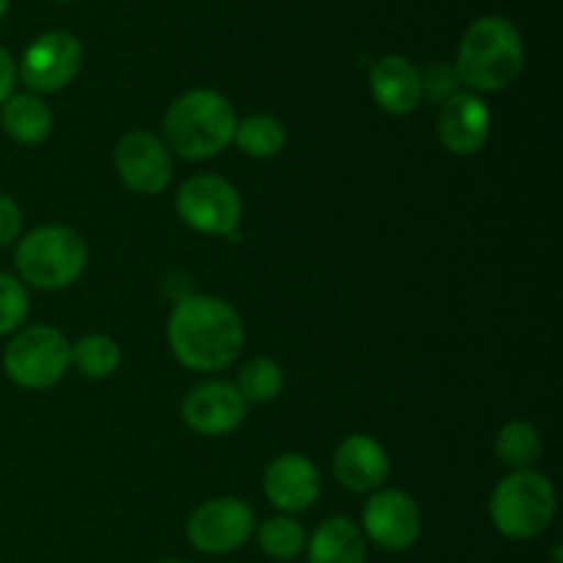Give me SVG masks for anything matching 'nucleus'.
<instances>
[{"instance_id":"obj_1","label":"nucleus","mask_w":563,"mask_h":563,"mask_svg":"<svg viewBox=\"0 0 563 563\" xmlns=\"http://www.w3.org/2000/svg\"><path fill=\"white\" fill-rule=\"evenodd\" d=\"M168 344L181 366L192 372H220L240 357L245 324L234 306L220 297L192 295L170 311Z\"/></svg>"},{"instance_id":"obj_2","label":"nucleus","mask_w":563,"mask_h":563,"mask_svg":"<svg viewBox=\"0 0 563 563\" xmlns=\"http://www.w3.org/2000/svg\"><path fill=\"white\" fill-rule=\"evenodd\" d=\"M462 86L473 93L504 91L526 69V44L506 16H482L465 31L454 64Z\"/></svg>"},{"instance_id":"obj_3","label":"nucleus","mask_w":563,"mask_h":563,"mask_svg":"<svg viewBox=\"0 0 563 563\" xmlns=\"http://www.w3.org/2000/svg\"><path fill=\"white\" fill-rule=\"evenodd\" d=\"M234 108L212 88H192L176 97L163 119L165 146L192 163L225 152L234 143Z\"/></svg>"},{"instance_id":"obj_4","label":"nucleus","mask_w":563,"mask_h":563,"mask_svg":"<svg viewBox=\"0 0 563 563\" xmlns=\"http://www.w3.org/2000/svg\"><path fill=\"white\" fill-rule=\"evenodd\" d=\"M559 495L553 482L537 471H515L495 487L489 498V520L515 542L537 539L553 526Z\"/></svg>"},{"instance_id":"obj_5","label":"nucleus","mask_w":563,"mask_h":563,"mask_svg":"<svg viewBox=\"0 0 563 563\" xmlns=\"http://www.w3.org/2000/svg\"><path fill=\"white\" fill-rule=\"evenodd\" d=\"M16 273L42 291H58L75 284L88 264V247L66 225H42L16 245Z\"/></svg>"},{"instance_id":"obj_6","label":"nucleus","mask_w":563,"mask_h":563,"mask_svg":"<svg viewBox=\"0 0 563 563\" xmlns=\"http://www.w3.org/2000/svg\"><path fill=\"white\" fill-rule=\"evenodd\" d=\"M11 383L27 390H44L58 385L71 366V344L49 324H31L16 330L3 355Z\"/></svg>"},{"instance_id":"obj_7","label":"nucleus","mask_w":563,"mask_h":563,"mask_svg":"<svg viewBox=\"0 0 563 563\" xmlns=\"http://www.w3.org/2000/svg\"><path fill=\"white\" fill-rule=\"evenodd\" d=\"M176 212L198 234L234 236L242 223V198L223 176L198 174L176 192Z\"/></svg>"},{"instance_id":"obj_8","label":"nucleus","mask_w":563,"mask_h":563,"mask_svg":"<svg viewBox=\"0 0 563 563\" xmlns=\"http://www.w3.org/2000/svg\"><path fill=\"white\" fill-rule=\"evenodd\" d=\"M256 533V515L242 498H212L187 520V539L203 555H229Z\"/></svg>"},{"instance_id":"obj_9","label":"nucleus","mask_w":563,"mask_h":563,"mask_svg":"<svg viewBox=\"0 0 563 563\" xmlns=\"http://www.w3.org/2000/svg\"><path fill=\"white\" fill-rule=\"evenodd\" d=\"M82 66V42L69 31H47L33 38L20 58L16 75L31 91L53 93L69 86Z\"/></svg>"},{"instance_id":"obj_10","label":"nucleus","mask_w":563,"mask_h":563,"mask_svg":"<svg viewBox=\"0 0 563 563\" xmlns=\"http://www.w3.org/2000/svg\"><path fill=\"white\" fill-rule=\"evenodd\" d=\"M361 531L379 550L405 553L421 537V509L401 489H383L363 506Z\"/></svg>"},{"instance_id":"obj_11","label":"nucleus","mask_w":563,"mask_h":563,"mask_svg":"<svg viewBox=\"0 0 563 563\" xmlns=\"http://www.w3.org/2000/svg\"><path fill=\"white\" fill-rule=\"evenodd\" d=\"M119 179L137 196H159L174 176V159L163 137L154 132H126L115 146Z\"/></svg>"},{"instance_id":"obj_12","label":"nucleus","mask_w":563,"mask_h":563,"mask_svg":"<svg viewBox=\"0 0 563 563\" xmlns=\"http://www.w3.org/2000/svg\"><path fill=\"white\" fill-rule=\"evenodd\" d=\"M247 416V401L236 390V385L209 379L196 385L181 401V418L187 427L203 438H223L240 429Z\"/></svg>"},{"instance_id":"obj_13","label":"nucleus","mask_w":563,"mask_h":563,"mask_svg":"<svg viewBox=\"0 0 563 563\" xmlns=\"http://www.w3.org/2000/svg\"><path fill=\"white\" fill-rule=\"evenodd\" d=\"M493 130V113L487 102L473 91H456L440 108L438 135L440 143L456 157H471L484 148Z\"/></svg>"},{"instance_id":"obj_14","label":"nucleus","mask_w":563,"mask_h":563,"mask_svg":"<svg viewBox=\"0 0 563 563\" xmlns=\"http://www.w3.org/2000/svg\"><path fill=\"white\" fill-rule=\"evenodd\" d=\"M264 495L286 515L308 511L322 495V476L317 465L302 454H284L264 471Z\"/></svg>"},{"instance_id":"obj_15","label":"nucleus","mask_w":563,"mask_h":563,"mask_svg":"<svg viewBox=\"0 0 563 563\" xmlns=\"http://www.w3.org/2000/svg\"><path fill=\"white\" fill-rule=\"evenodd\" d=\"M333 473L350 493H374L390 473L388 451L368 434H352L335 449Z\"/></svg>"},{"instance_id":"obj_16","label":"nucleus","mask_w":563,"mask_h":563,"mask_svg":"<svg viewBox=\"0 0 563 563\" xmlns=\"http://www.w3.org/2000/svg\"><path fill=\"white\" fill-rule=\"evenodd\" d=\"M372 97L385 113L407 115L421 104V69L405 55H385L374 64Z\"/></svg>"},{"instance_id":"obj_17","label":"nucleus","mask_w":563,"mask_h":563,"mask_svg":"<svg viewBox=\"0 0 563 563\" xmlns=\"http://www.w3.org/2000/svg\"><path fill=\"white\" fill-rule=\"evenodd\" d=\"M308 563H366V537L350 517H330L306 542Z\"/></svg>"},{"instance_id":"obj_18","label":"nucleus","mask_w":563,"mask_h":563,"mask_svg":"<svg viewBox=\"0 0 563 563\" xmlns=\"http://www.w3.org/2000/svg\"><path fill=\"white\" fill-rule=\"evenodd\" d=\"M0 124L11 141L36 146L47 141L53 132V110L36 93H11L0 104Z\"/></svg>"},{"instance_id":"obj_19","label":"nucleus","mask_w":563,"mask_h":563,"mask_svg":"<svg viewBox=\"0 0 563 563\" xmlns=\"http://www.w3.org/2000/svg\"><path fill=\"white\" fill-rule=\"evenodd\" d=\"M495 454L511 471H531L533 462L542 456V434L528 421L504 423L495 438Z\"/></svg>"},{"instance_id":"obj_20","label":"nucleus","mask_w":563,"mask_h":563,"mask_svg":"<svg viewBox=\"0 0 563 563\" xmlns=\"http://www.w3.org/2000/svg\"><path fill=\"white\" fill-rule=\"evenodd\" d=\"M234 141L247 157L269 159L284 152L286 126L278 119H273V115H247V119L236 121Z\"/></svg>"},{"instance_id":"obj_21","label":"nucleus","mask_w":563,"mask_h":563,"mask_svg":"<svg viewBox=\"0 0 563 563\" xmlns=\"http://www.w3.org/2000/svg\"><path fill=\"white\" fill-rule=\"evenodd\" d=\"M71 366L88 379H108L121 366V346L110 335L91 333L71 346Z\"/></svg>"},{"instance_id":"obj_22","label":"nucleus","mask_w":563,"mask_h":563,"mask_svg":"<svg viewBox=\"0 0 563 563\" xmlns=\"http://www.w3.org/2000/svg\"><path fill=\"white\" fill-rule=\"evenodd\" d=\"M256 542L262 553L273 561H295L306 550L308 537L300 522H295L291 517H273L258 526Z\"/></svg>"},{"instance_id":"obj_23","label":"nucleus","mask_w":563,"mask_h":563,"mask_svg":"<svg viewBox=\"0 0 563 563\" xmlns=\"http://www.w3.org/2000/svg\"><path fill=\"white\" fill-rule=\"evenodd\" d=\"M236 390L247 405H267L275 401L284 390V368L273 361V357H256L247 363L236 379Z\"/></svg>"},{"instance_id":"obj_24","label":"nucleus","mask_w":563,"mask_h":563,"mask_svg":"<svg viewBox=\"0 0 563 563\" xmlns=\"http://www.w3.org/2000/svg\"><path fill=\"white\" fill-rule=\"evenodd\" d=\"M27 308H31V297L22 280L0 273V335H14L25 322Z\"/></svg>"},{"instance_id":"obj_25","label":"nucleus","mask_w":563,"mask_h":563,"mask_svg":"<svg viewBox=\"0 0 563 563\" xmlns=\"http://www.w3.org/2000/svg\"><path fill=\"white\" fill-rule=\"evenodd\" d=\"M460 75H456L454 64H432L427 71H421V93L429 102H440L454 97L460 91Z\"/></svg>"},{"instance_id":"obj_26","label":"nucleus","mask_w":563,"mask_h":563,"mask_svg":"<svg viewBox=\"0 0 563 563\" xmlns=\"http://www.w3.org/2000/svg\"><path fill=\"white\" fill-rule=\"evenodd\" d=\"M22 231V212L14 198L0 196V247L11 245Z\"/></svg>"},{"instance_id":"obj_27","label":"nucleus","mask_w":563,"mask_h":563,"mask_svg":"<svg viewBox=\"0 0 563 563\" xmlns=\"http://www.w3.org/2000/svg\"><path fill=\"white\" fill-rule=\"evenodd\" d=\"M14 80H16L14 58H11L9 49L0 47V104L14 93Z\"/></svg>"},{"instance_id":"obj_28","label":"nucleus","mask_w":563,"mask_h":563,"mask_svg":"<svg viewBox=\"0 0 563 563\" xmlns=\"http://www.w3.org/2000/svg\"><path fill=\"white\" fill-rule=\"evenodd\" d=\"M9 5H11V0H0V20H3V16L9 14Z\"/></svg>"},{"instance_id":"obj_29","label":"nucleus","mask_w":563,"mask_h":563,"mask_svg":"<svg viewBox=\"0 0 563 563\" xmlns=\"http://www.w3.org/2000/svg\"><path fill=\"white\" fill-rule=\"evenodd\" d=\"M553 563H561V544H555L553 548Z\"/></svg>"},{"instance_id":"obj_30","label":"nucleus","mask_w":563,"mask_h":563,"mask_svg":"<svg viewBox=\"0 0 563 563\" xmlns=\"http://www.w3.org/2000/svg\"><path fill=\"white\" fill-rule=\"evenodd\" d=\"M157 563H185V561H176V559H165V561H157Z\"/></svg>"},{"instance_id":"obj_31","label":"nucleus","mask_w":563,"mask_h":563,"mask_svg":"<svg viewBox=\"0 0 563 563\" xmlns=\"http://www.w3.org/2000/svg\"><path fill=\"white\" fill-rule=\"evenodd\" d=\"M58 3H71V0H58Z\"/></svg>"}]
</instances>
